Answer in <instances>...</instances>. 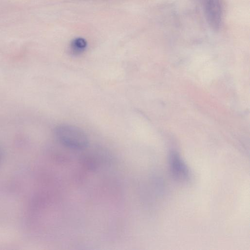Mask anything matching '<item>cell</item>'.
Returning a JSON list of instances; mask_svg holds the SVG:
<instances>
[{
	"instance_id": "3957f363",
	"label": "cell",
	"mask_w": 250,
	"mask_h": 250,
	"mask_svg": "<svg viewBox=\"0 0 250 250\" xmlns=\"http://www.w3.org/2000/svg\"><path fill=\"white\" fill-rule=\"evenodd\" d=\"M173 172L178 177H185L188 175L187 168L179 156L173 154L171 158Z\"/></svg>"
},
{
	"instance_id": "277c9868",
	"label": "cell",
	"mask_w": 250,
	"mask_h": 250,
	"mask_svg": "<svg viewBox=\"0 0 250 250\" xmlns=\"http://www.w3.org/2000/svg\"><path fill=\"white\" fill-rule=\"evenodd\" d=\"M87 46L86 40L83 38L74 39L71 42V47L72 51L75 53L83 51Z\"/></svg>"
},
{
	"instance_id": "5b68a950",
	"label": "cell",
	"mask_w": 250,
	"mask_h": 250,
	"mask_svg": "<svg viewBox=\"0 0 250 250\" xmlns=\"http://www.w3.org/2000/svg\"><path fill=\"white\" fill-rule=\"evenodd\" d=\"M1 158H2V151H1V149H0V161L1 160Z\"/></svg>"
},
{
	"instance_id": "6da1fadb",
	"label": "cell",
	"mask_w": 250,
	"mask_h": 250,
	"mask_svg": "<svg viewBox=\"0 0 250 250\" xmlns=\"http://www.w3.org/2000/svg\"><path fill=\"white\" fill-rule=\"evenodd\" d=\"M54 133L61 144L71 149H84L88 143V137L85 132L74 125H60L55 127Z\"/></svg>"
},
{
	"instance_id": "7a4b0ae2",
	"label": "cell",
	"mask_w": 250,
	"mask_h": 250,
	"mask_svg": "<svg viewBox=\"0 0 250 250\" xmlns=\"http://www.w3.org/2000/svg\"><path fill=\"white\" fill-rule=\"evenodd\" d=\"M209 27L218 31L222 23V9L219 0H199Z\"/></svg>"
}]
</instances>
